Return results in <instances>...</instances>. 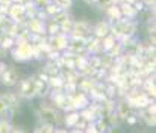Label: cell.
Segmentation results:
<instances>
[{"label": "cell", "instance_id": "cell-36", "mask_svg": "<svg viewBox=\"0 0 156 133\" xmlns=\"http://www.w3.org/2000/svg\"><path fill=\"white\" fill-rule=\"evenodd\" d=\"M2 117H8V104L5 103V100L0 95V118Z\"/></svg>", "mask_w": 156, "mask_h": 133}, {"label": "cell", "instance_id": "cell-1", "mask_svg": "<svg viewBox=\"0 0 156 133\" xmlns=\"http://www.w3.org/2000/svg\"><path fill=\"white\" fill-rule=\"evenodd\" d=\"M35 115H37L38 121L50 123L53 126H61L62 124V112L56 106H53L49 98H43L40 107L35 110Z\"/></svg>", "mask_w": 156, "mask_h": 133}, {"label": "cell", "instance_id": "cell-39", "mask_svg": "<svg viewBox=\"0 0 156 133\" xmlns=\"http://www.w3.org/2000/svg\"><path fill=\"white\" fill-rule=\"evenodd\" d=\"M35 77H37L38 80H41V82L47 83V80H49V77H50V76H49V74H47V73H46L44 70H41V71H40V73H38V74H37Z\"/></svg>", "mask_w": 156, "mask_h": 133}, {"label": "cell", "instance_id": "cell-19", "mask_svg": "<svg viewBox=\"0 0 156 133\" xmlns=\"http://www.w3.org/2000/svg\"><path fill=\"white\" fill-rule=\"evenodd\" d=\"M94 85H96V82H94L91 77L82 76V77L77 80V88L80 89V91H83V92H87V94L91 92V89L94 88Z\"/></svg>", "mask_w": 156, "mask_h": 133}, {"label": "cell", "instance_id": "cell-22", "mask_svg": "<svg viewBox=\"0 0 156 133\" xmlns=\"http://www.w3.org/2000/svg\"><path fill=\"white\" fill-rule=\"evenodd\" d=\"M15 45V37H11L8 33H3L2 35V40H0V47H3L5 50H11L12 47Z\"/></svg>", "mask_w": 156, "mask_h": 133}, {"label": "cell", "instance_id": "cell-8", "mask_svg": "<svg viewBox=\"0 0 156 133\" xmlns=\"http://www.w3.org/2000/svg\"><path fill=\"white\" fill-rule=\"evenodd\" d=\"M70 97H71V101H73V104H74V109H76V110H80L82 107L88 106V104H90V101H91L90 95H88L87 92L80 91L79 88L76 89L73 94H70Z\"/></svg>", "mask_w": 156, "mask_h": 133}, {"label": "cell", "instance_id": "cell-10", "mask_svg": "<svg viewBox=\"0 0 156 133\" xmlns=\"http://www.w3.org/2000/svg\"><path fill=\"white\" fill-rule=\"evenodd\" d=\"M133 110H135V109L127 103L126 98H118V100H117V104H115V114L118 115V118H120L121 121H124L126 117H129Z\"/></svg>", "mask_w": 156, "mask_h": 133}, {"label": "cell", "instance_id": "cell-27", "mask_svg": "<svg viewBox=\"0 0 156 133\" xmlns=\"http://www.w3.org/2000/svg\"><path fill=\"white\" fill-rule=\"evenodd\" d=\"M73 29H74V18L73 17L68 18L67 21H64L62 24H59V30L62 33H65V35H70L73 32Z\"/></svg>", "mask_w": 156, "mask_h": 133}, {"label": "cell", "instance_id": "cell-44", "mask_svg": "<svg viewBox=\"0 0 156 133\" xmlns=\"http://www.w3.org/2000/svg\"><path fill=\"white\" fill-rule=\"evenodd\" d=\"M9 54V51L8 50H5L3 47H0V59H3V58H6Z\"/></svg>", "mask_w": 156, "mask_h": 133}, {"label": "cell", "instance_id": "cell-48", "mask_svg": "<svg viewBox=\"0 0 156 133\" xmlns=\"http://www.w3.org/2000/svg\"><path fill=\"white\" fill-rule=\"evenodd\" d=\"M83 2H85L87 5H93V2H91V0H83Z\"/></svg>", "mask_w": 156, "mask_h": 133}, {"label": "cell", "instance_id": "cell-6", "mask_svg": "<svg viewBox=\"0 0 156 133\" xmlns=\"http://www.w3.org/2000/svg\"><path fill=\"white\" fill-rule=\"evenodd\" d=\"M0 95L5 100V103L8 104V117L12 120V117L17 114V110L21 106V98H20V95L15 91H6V92H3Z\"/></svg>", "mask_w": 156, "mask_h": 133}, {"label": "cell", "instance_id": "cell-40", "mask_svg": "<svg viewBox=\"0 0 156 133\" xmlns=\"http://www.w3.org/2000/svg\"><path fill=\"white\" fill-rule=\"evenodd\" d=\"M37 18H40V20H43V21H47L49 20V15L46 14V11L44 9H40L38 8V11H37V15H35Z\"/></svg>", "mask_w": 156, "mask_h": 133}, {"label": "cell", "instance_id": "cell-12", "mask_svg": "<svg viewBox=\"0 0 156 133\" xmlns=\"http://www.w3.org/2000/svg\"><path fill=\"white\" fill-rule=\"evenodd\" d=\"M26 27L30 30L32 35H46V21H43L37 17L29 18Z\"/></svg>", "mask_w": 156, "mask_h": 133}, {"label": "cell", "instance_id": "cell-5", "mask_svg": "<svg viewBox=\"0 0 156 133\" xmlns=\"http://www.w3.org/2000/svg\"><path fill=\"white\" fill-rule=\"evenodd\" d=\"M93 30V23L88 20H74V29L68 35V38L73 40H85Z\"/></svg>", "mask_w": 156, "mask_h": 133}, {"label": "cell", "instance_id": "cell-23", "mask_svg": "<svg viewBox=\"0 0 156 133\" xmlns=\"http://www.w3.org/2000/svg\"><path fill=\"white\" fill-rule=\"evenodd\" d=\"M56 126H53L50 123H43V121H38V126L34 129V132L37 133H55Z\"/></svg>", "mask_w": 156, "mask_h": 133}, {"label": "cell", "instance_id": "cell-42", "mask_svg": "<svg viewBox=\"0 0 156 133\" xmlns=\"http://www.w3.org/2000/svg\"><path fill=\"white\" fill-rule=\"evenodd\" d=\"M15 132H24V129H23L21 126H18V124L12 123V126H11V133H15Z\"/></svg>", "mask_w": 156, "mask_h": 133}, {"label": "cell", "instance_id": "cell-2", "mask_svg": "<svg viewBox=\"0 0 156 133\" xmlns=\"http://www.w3.org/2000/svg\"><path fill=\"white\" fill-rule=\"evenodd\" d=\"M41 83H44V82L38 80L35 76H29V77L20 79L14 88L21 100H34L38 94V88Z\"/></svg>", "mask_w": 156, "mask_h": 133}, {"label": "cell", "instance_id": "cell-3", "mask_svg": "<svg viewBox=\"0 0 156 133\" xmlns=\"http://www.w3.org/2000/svg\"><path fill=\"white\" fill-rule=\"evenodd\" d=\"M138 20H127V18H121L115 23L111 24V33L120 40L121 37H136L138 33Z\"/></svg>", "mask_w": 156, "mask_h": 133}, {"label": "cell", "instance_id": "cell-14", "mask_svg": "<svg viewBox=\"0 0 156 133\" xmlns=\"http://www.w3.org/2000/svg\"><path fill=\"white\" fill-rule=\"evenodd\" d=\"M109 30H111V23H109L106 18H103V20L97 21L96 24H93L91 33H93L94 37H97V38H103L105 35L109 33Z\"/></svg>", "mask_w": 156, "mask_h": 133}, {"label": "cell", "instance_id": "cell-7", "mask_svg": "<svg viewBox=\"0 0 156 133\" xmlns=\"http://www.w3.org/2000/svg\"><path fill=\"white\" fill-rule=\"evenodd\" d=\"M18 80H20L18 70L12 65H6V68L0 73V83L6 88H14Z\"/></svg>", "mask_w": 156, "mask_h": 133}, {"label": "cell", "instance_id": "cell-30", "mask_svg": "<svg viewBox=\"0 0 156 133\" xmlns=\"http://www.w3.org/2000/svg\"><path fill=\"white\" fill-rule=\"evenodd\" d=\"M105 92H106V97L117 98V85L112 83V82H106L105 80Z\"/></svg>", "mask_w": 156, "mask_h": 133}, {"label": "cell", "instance_id": "cell-17", "mask_svg": "<svg viewBox=\"0 0 156 133\" xmlns=\"http://www.w3.org/2000/svg\"><path fill=\"white\" fill-rule=\"evenodd\" d=\"M65 50H70V51L74 53V54L85 51V40H73V38H68V45H67Z\"/></svg>", "mask_w": 156, "mask_h": 133}, {"label": "cell", "instance_id": "cell-20", "mask_svg": "<svg viewBox=\"0 0 156 133\" xmlns=\"http://www.w3.org/2000/svg\"><path fill=\"white\" fill-rule=\"evenodd\" d=\"M41 70H44L49 76H56V74H59L61 67H59V64H58L56 61L46 59V62H44V65H43V68H41Z\"/></svg>", "mask_w": 156, "mask_h": 133}, {"label": "cell", "instance_id": "cell-28", "mask_svg": "<svg viewBox=\"0 0 156 133\" xmlns=\"http://www.w3.org/2000/svg\"><path fill=\"white\" fill-rule=\"evenodd\" d=\"M12 120L9 117H2L0 118V133H11Z\"/></svg>", "mask_w": 156, "mask_h": 133}, {"label": "cell", "instance_id": "cell-9", "mask_svg": "<svg viewBox=\"0 0 156 133\" xmlns=\"http://www.w3.org/2000/svg\"><path fill=\"white\" fill-rule=\"evenodd\" d=\"M49 44L55 50L64 51L67 48V45H68V35H65L62 32H58L55 35H49Z\"/></svg>", "mask_w": 156, "mask_h": 133}, {"label": "cell", "instance_id": "cell-16", "mask_svg": "<svg viewBox=\"0 0 156 133\" xmlns=\"http://www.w3.org/2000/svg\"><path fill=\"white\" fill-rule=\"evenodd\" d=\"M120 9H121L123 18H127V20H138L140 18V14L136 12V9L130 3H120Z\"/></svg>", "mask_w": 156, "mask_h": 133}, {"label": "cell", "instance_id": "cell-41", "mask_svg": "<svg viewBox=\"0 0 156 133\" xmlns=\"http://www.w3.org/2000/svg\"><path fill=\"white\" fill-rule=\"evenodd\" d=\"M50 2H52V0H35V5H37L40 9H43V8H44L46 5H49Z\"/></svg>", "mask_w": 156, "mask_h": 133}, {"label": "cell", "instance_id": "cell-33", "mask_svg": "<svg viewBox=\"0 0 156 133\" xmlns=\"http://www.w3.org/2000/svg\"><path fill=\"white\" fill-rule=\"evenodd\" d=\"M115 3H118V5H120V0H96L94 6H97L100 11H105L108 6H111V5H115Z\"/></svg>", "mask_w": 156, "mask_h": 133}, {"label": "cell", "instance_id": "cell-32", "mask_svg": "<svg viewBox=\"0 0 156 133\" xmlns=\"http://www.w3.org/2000/svg\"><path fill=\"white\" fill-rule=\"evenodd\" d=\"M37 11H38V6L32 2V3H24V12H26V17L27 18H32L37 15Z\"/></svg>", "mask_w": 156, "mask_h": 133}, {"label": "cell", "instance_id": "cell-35", "mask_svg": "<svg viewBox=\"0 0 156 133\" xmlns=\"http://www.w3.org/2000/svg\"><path fill=\"white\" fill-rule=\"evenodd\" d=\"M61 9H64V11H70L71 8H73V5H74V0H53Z\"/></svg>", "mask_w": 156, "mask_h": 133}, {"label": "cell", "instance_id": "cell-46", "mask_svg": "<svg viewBox=\"0 0 156 133\" xmlns=\"http://www.w3.org/2000/svg\"><path fill=\"white\" fill-rule=\"evenodd\" d=\"M32 2L35 3V0H23V5H24V3H32Z\"/></svg>", "mask_w": 156, "mask_h": 133}, {"label": "cell", "instance_id": "cell-4", "mask_svg": "<svg viewBox=\"0 0 156 133\" xmlns=\"http://www.w3.org/2000/svg\"><path fill=\"white\" fill-rule=\"evenodd\" d=\"M9 54H11V58L15 62H29V61H32L34 59V51H32L30 41H26V43L14 45L9 50Z\"/></svg>", "mask_w": 156, "mask_h": 133}, {"label": "cell", "instance_id": "cell-11", "mask_svg": "<svg viewBox=\"0 0 156 133\" xmlns=\"http://www.w3.org/2000/svg\"><path fill=\"white\" fill-rule=\"evenodd\" d=\"M8 17L15 21V23H20L24 17H26V12H24V5L23 3H11L9 9H8Z\"/></svg>", "mask_w": 156, "mask_h": 133}, {"label": "cell", "instance_id": "cell-26", "mask_svg": "<svg viewBox=\"0 0 156 133\" xmlns=\"http://www.w3.org/2000/svg\"><path fill=\"white\" fill-rule=\"evenodd\" d=\"M68 18H71V14H70V11H64V9H61L58 14H55L52 17V20L55 23H58V24H62V23L67 21Z\"/></svg>", "mask_w": 156, "mask_h": 133}, {"label": "cell", "instance_id": "cell-25", "mask_svg": "<svg viewBox=\"0 0 156 133\" xmlns=\"http://www.w3.org/2000/svg\"><path fill=\"white\" fill-rule=\"evenodd\" d=\"M115 41H117V38H115V37H114V35L109 32L108 35H105L103 38H100V44H102V48H103L105 51H108V50L112 47V44H114Z\"/></svg>", "mask_w": 156, "mask_h": 133}, {"label": "cell", "instance_id": "cell-29", "mask_svg": "<svg viewBox=\"0 0 156 133\" xmlns=\"http://www.w3.org/2000/svg\"><path fill=\"white\" fill-rule=\"evenodd\" d=\"M58 32H61V30H59V24L55 23L52 18H49V20L46 21V33H47V35H55V33H58Z\"/></svg>", "mask_w": 156, "mask_h": 133}, {"label": "cell", "instance_id": "cell-38", "mask_svg": "<svg viewBox=\"0 0 156 133\" xmlns=\"http://www.w3.org/2000/svg\"><path fill=\"white\" fill-rule=\"evenodd\" d=\"M146 32H147V37H155L156 35L155 23H147V26H146Z\"/></svg>", "mask_w": 156, "mask_h": 133}, {"label": "cell", "instance_id": "cell-21", "mask_svg": "<svg viewBox=\"0 0 156 133\" xmlns=\"http://www.w3.org/2000/svg\"><path fill=\"white\" fill-rule=\"evenodd\" d=\"M47 85L50 91H58V89H64V79L61 77V74H56V76H50L49 80H47Z\"/></svg>", "mask_w": 156, "mask_h": 133}, {"label": "cell", "instance_id": "cell-43", "mask_svg": "<svg viewBox=\"0 0 156 133\" xmlns=\"http://www.w3.org/2000/svg\"><path fill=\"white\" fill-rule=\"evenodd\" d=\"M146 6V9H150V8H155V0H141Z\"/></svg>", "mask_w": 156, "mask_h": 133}, {"label": "cell", "instance_id": "cell-15", "mask_svg": "<svg viewBox=\"0 0 156 133\" xmlns=\"http://www.w3.org/2000/svg\"><path fill=\"white\" fill-rule=\"evenodd\" d=\"M103 12H105V17H106V20H108L111 24L123 18V17H121V9H120V5H118V3L108 6Z\"/></svg>", "mask_w": 156, "mask_h": 133}, {"label": "cell", "instance_id": "cell-24", "mask_svg": "<svg viewBox=\"0 0 156 133\" xmlns=\"http://www.w3.org/2000/svg\"><path fill=\"white\" fill-rule=\"evenodd\" d=\"M106 53H109V54H111L112 58H120V56H121V54L124 53V48H123L121 43H120V41L117 40V41H115V43L112 44V47H111V48H109V50H108Z\"/></svg>", "mask_w": 156, "mask_h": 133}, {"label": "cell", "instance_id": "cell-34", "mask_svg": "<svg viewBox=\"0 0 156 133\" xmlns=\"http://www.w3.org/2000/svg\"><path fill=\"white\" fill-rule=\"evenodd\" d=\"M123 123H126L129 127H133V126H136L138 123H140V118H138V115H136V112L133 110L129 117H126V120L123 121Z\"/></svg>", "mask_w": 156, "mask_h": 133}, {"label": "cell", "instance_id": "cell-37", "mask_svg": "<svg viewBox=\"0 0 156 133\" xmlns=\"http://www.w3.org/2000/svg\"><path fill=\"white\" fill-rule=\"evenodd\" d=\"M132 5H133V8L136 9V12H138V14H143V12L146 11V6H144V3H143L141 0H135Z\"/></svg>", "mask_w": 156, "mask_h": 133}, {"label": "cell", "instance_id": "cell-47", "mask_svg": "<svg viewBox=\"0 0 156 133\" xmlns=\"http://www.w3.org/2000/svg\"><path fill=\"white\" fill-rule=\"evenodd\" d=\"M12 3H23V0H11Z\"/></svg>", "mask_w": 156, "mask_h": 133}, {"label": "cell", "instance_id": "cell-45", "mask_svg": "<svg viewBox=\"0 0 156 133\" xmlns=\"http://www.w3.org/2000/svg\"><path fill=\"white\" fill-rule=\"evenodd\" d=\"M133 2H135V0H120V3H130V5H132Z\"/></svg>", "mask_w": 156, "mask_h": 133}, {"label": "cell", "instance_id": "cell-18", "mask_svg": "<svg viewBox=\"0 0 156 133\" xmlns=\"http://www.w3.org/2000/svg\"><path fill=\"white\" fill-rule=\"evenodd\" d=\"M87 65H88V53H87V51H82V53L74 54V58H73V67H74L77 71H80V70L85 68Z\"/></svg>", "mask_w": 156, "mask_h": 133}, {"label": "cell", "instance_id": "cell-31", "mask_svg": "<svg viewBox=\"0 0 156 133\" xmlns=\"http://www.w3.org/2000/svg\"><path fill=\"white\" fill-rule=\"evenodd\" d=\"M43 9L46 11V14L49 15V18H52L55 14H58V12L61 11V8H59V6H58V5H56V3H55L53 0L50 2V3H49V5H46V6H44Z\"/></svg>", "mask_w": 156, "mask_h": 133}, {"label": "cell", "instance_id": "cell-13", "mask_svg": "<svg viewBox=\"0 0 156 133\" xmlns=\"http://www.w3.org/2000/svg\"><path fill=\"white\" fill-rule=\"evenodd\" d=\"M79 118H80V114L76 109L70 110V112H65V114H62V124L67 130H71L76 126V123L79 121Z\"/></svg>", "mask_w": 156, "mask_h": 133}]
</instances>
